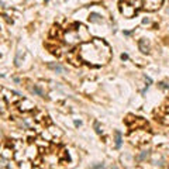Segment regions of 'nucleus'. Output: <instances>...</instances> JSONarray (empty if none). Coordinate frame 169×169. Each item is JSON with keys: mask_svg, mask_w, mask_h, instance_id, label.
I'll use <instances>...</instances> for the list:
<instances>
[{"mask_svg": "<svg viewBox=\"0 0 169 169\" xmlns=\"http://www.w3.org/2000/svg\"><path fill=\"white\" fill-rule=\"evenodd\" d=\"M76 52L82 62H86L92 66L104 65L111 58L110 47L107 45L106 41L100 38H95L89 42H82L77 47Z\"/></svg>", "mask_w": 169, "mask_h": 169, "instance_id": "f257e3e1", "label": "nucleus"}, {"mask_svg": "<svg viewBox=\"0 0 169 169\" xmlns=\"http://www.w3.org/2000/svg\"><path fill=\"white\" fill-rule=\"evenodd\" d=\"M151 140V132H148L145 128H137L132 130L130 134V141L134 145H141Z\"/></svg>", "mask_w": 169, "mask_h": 169, "instance_id": "f03ea898", "label": "nucleus"}, {"mask_svg": "<svg viewBox=\"0 0 169 169\" xmlns=\"http://www.w3.org/2000/svg\"><path fill=\"white\" fill-rule=\"evenodd\" d=\"M120 10H121V13L125 17H132L137 13V9L131 3H128L127 0H121L120 2Z\"/></svg>", "mask_w": 169, "mask_h": 169, "instance_id": "7ed1b4c3", "label": "nucleus"}, {"mask_svg": "<svg viewBox=\"0 0 169 169\" xmlns=\"http://www.w3.org/2000/svg\"><path fill=\"white\" fill-rule=\"evenodd\" d=\"M127 124H128V127L131 130H137V128H147L148 127V124L145 121H144L142 118H140V117H128L127 120Z\"/></svg>", "mask_w": 169, "mask_h": 169, "instance_id": "20e7f679", "label": "nucleus"}, {"mask_svg": "<svg viewBox=\"0 0 169 169\" xmlns=\"http://www.w3.org/2000/svg\"><path fill=\"white\" fill-rule=\"evenodd\" d=\"M164 3V0H142V6L145 10L148 11H155L161 7V4Z\"/></svg>", "mask_w": 169, "mask_h": 169, "instance_id": "39448f33", "label": "nucleus"}, {"mask_svg": "<svg viewBox=\"0 0 169 169\" xmlns=\"http://www.w3.org/2000/svg\"><path fill=\"white\" fill-rule=\"evenodd\" d=\"M49 68H51V69H54V70H56V72H62L63 70V68L61 65H58V63H49Z\"/></svg>", "mask_w": 169, "mask_h": 169, "instance_id": "423d86ee", "label": "nucleus"}, {"mask_svg": "<svg viewBox=\"0 0 169 169\" xmlns=\"http://www.w3.org/2000/svg\"><path fill=\"white\" fill-rule=\"evenodd\" d=\"M114 135H116V147H120V145H121V134H120V132L118 131H116L114 132Z\"/></svg>", "mask_w": 169, "mask_h": 169, "instance_id": "0eeeda50", "label": "nucleus"}, {"mask_svg": "<svg viewBox=\"0 0 169 169\" xmlns=\"http://www.w3.org/2000/svg\"><path fill=\"white\" fill-rule=\"evenodd\" d=\"M89 21H92V23H99V21H102V19H100L97 14H90V17H89Z\"/></svg>", "mask_w": 169, "mask_h": 169, "instance_id": "6e6552de", "label": "nucleus"}, {"mask_svg": "<svg viewBox=\"0 0 169 169\" xmlns=\"http://www.w3.org/2000/svg\"><path fill=\"white\" fill-rule=\"evenodd\" d=\"M140 48H141V51L145 52V54H147V52H149V48H148V45L145 47V44H144V40L140 41Z\"/></svg>", "mask_w": 169, "mask_h": 169, "instance_id": "1a4fd4ad", "label": "nucleus"}, {"mask_svg": "<svg viewBox=\"0 0 169 169\" xmlns=\"http://www.w3.org/2000/svg\"><path fill=\"white\" fill-rule=\"evenodd\" d=\"M21 169H33V166H31V164H30V162H23V164H21Z\"/></svg>", "mask_w": 169, "mask_h": 169, "instance_id": "9d476101", "label": "nucleus"}]
</instances>
